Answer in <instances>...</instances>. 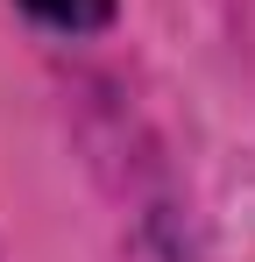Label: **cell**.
I'll return each instance as SVG.
<instances>
[{"label": "cell", "mask_w": 255, "mask_h": 262, "mask_svg": "<svg viewBox=\"0 0 255 262\" xmlns=\"http://www.w3.org/2000/svg\"><path fill=\"white\" fill-rule=\"evenodd\" d=\"M22 7L42 14V21H57V29H99L114 14V0H22Z\"/></svg>", "instance_id": "6da1fadb"}]
</instances>
